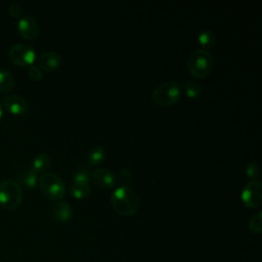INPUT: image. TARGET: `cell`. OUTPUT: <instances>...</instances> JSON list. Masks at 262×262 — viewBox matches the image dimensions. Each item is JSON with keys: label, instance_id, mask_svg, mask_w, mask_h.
Segmentation results:
<instances>
[{"label": "cell", "instance_id": "1", "mask_svg": "<svg viewBox=\"0 0 262 262\" xmlns=\"http://www.w3.org/2000/svg\"><path fill=\"white\" fill-rule=\"evenodd\" d=\"M112 204L118 213L129 216L136 213L139 208L140 200L132 188L121 185L113 191Z\"/></svg>", "mask_w": 262, "mask_h": 262}, {"label": "cell", "instance_id": "2", "mask_svg": "<svg viewBox=\"0 0 262 262\" xmlns=\"http://www.w3.org/2000/svg\"><path fill=\"white\" fill-rule=\"evenodd\" d=\"M214 64V57L207 49H195L187 58V68L196 78L207 76Z\"/></svg>", "mask_w": 262, "mask_h": 262}, {"label": "cell", "instance_id": "3", "mask_svg": "<svg viewBox=\"0 0 262 262\" xmlns=\"http://www.w3.org/2000/svg\"><path fill=\"white\" fill-rule=\"evenodd\" d=\"M23 199V190L18 182L6 179L0 182V205L7 210L18 207Z\"/></svg>", "mask_w": 262, "mask_h": 262}, {"label": "cell", "instance_id": "4", "mask_svg": "<svg viewBox=\"0 0 262 262\" xmlns=\"http://www.w3.org/2000/svg\"><path fill=\"white\" fill-rule=\"evenodd\" d=\"M39 185L44 195L50 200H59L66 193V185L61 178L52 172H45L39 178Z\"/></svg>", "mask_w": 262, "mask_h": 262}, {"label": "cell", "instance_id": "5", "mask_svg": "<svg viewBox=\"0 0 262 262\" xmlns=\"http://www.w3.org/2000/svg\"><path fill=\"white\" fill-rule=\"evenodd\" d=\"M180 96L179 84L175 81L161 83L151 93V99L159 105H170L178 100Z\"/></svg>", "mask_w": 262, "mask_h": 262}, {"label": "cell", "instance_id": "6", "mask_svg": "<svg viewBox=\"0 0 262 262\" xmlns=\"http://www.w3.org/2000/svg\"><path fill=\"white\" fill-rule=\"evenodd\" d=\"M10 59L17 66L32 64L36 57V52L33 46L27 43H15L9 49Z\"/></svg>", "mask_w": 262, "mask_h": 262}, {"label": "cell", "instance_id": "7", "mask_svg": "<svg viewBox=\"0 0 262 262\" xmlns=\"http://www.w3.org/2000/svg\"><path fill=\"white\" fill-rule=\"evenodd\" d=\"M242 199L251 208L259 207L262 203V184L259 180L249 181L243 188Z\"/></svg>", "mask_w": 262, "mask_h": 262}, {"label": "cell", "instance_id": "8", "mask_svg": "<svg viewBox=\"0 0 262 262\" xmlns=\"http://www.w3.org/2000/svg\"><path fill=\"white\" fill-rule=\"evenodd\" d=\"M17 30L23 38L32 40L39 34V25L33 16L25 14L18 18Z\"/></svg>", "mask_w": 262, "mask_h": 262}, {"label": "cell", "instance_id": "9", "mask_svg": "<svg viewBox=\"0 0 262 262\" xmlns=\"http://www.w3.org/2000/svg\"><path fill=\"white\" fill-rule=\"evenodd\" d=\"M5 108L13 115H23L28 110V103L26 99L16 94H9L3 98Z\"/></svg>", "mask_w": 262, "mask_h": 262}, {"label": "cell", "instance_id": "10", "mask_svg": "<svg viewBox=\"0 0 262 262\" xmlns=\"http://www.w3.org/2000/svg\"><path fill=\"white\" fill-rule=\"evenodd\" d=\"M91 177L95 183L104 187H113L116 184L115 174L105 167H99L95 169L91 173Z\"/></svg>", "mask_w": 262, "mask_h": 262}, {"label": "cell", "instance_id": "11", "mask_svg": "<svg viewBox=\"0 0 262 262\" xmlns=\"http://www.w3.org/2000/svg\"><path fill=\"white\" fill-rule=\"evenodd\" d=\"M18 183L28 188H33L38 180V171L33 166H24L17 173Z\"/></svg>", "mask_w": 262, "mask_h": 262}, {"label": "cell", "instance_id": "12", "mask_svg": "<svg viewBox=\"0 0 262 262\" xmlns=\"http://www.w3.org/2000/svg\"><path fill=\"white\" fill-rule=\"evenodd\" d=\"M50 214L54 220L66 222L72 217L71 205L67 201H59L52 206Z\"/></svg>", "mask_w": 262, "mask_h": 262}, {"label": "cell", "instance_id": "13", "mask_svg": "<svg viewBox=\"0 0 262 262\" xmlns=\"http://www.w3.org/2000/svg\"><path fill=\"white\" fill-rule=\"evenodd\" d=\"M39 66L45 71L55 70L60 66L61 58L60 55L53 51L43 52L39 57Z\"/></svg>", "mask_w": 262, "mask_h": 262}, {"label": "cell", "instance_id": "14", "mask_svg": "<svg viewBox=\"0 0 262 262\" xmlns=\"http://www.w3.org/2000/svg\"><path fill=\"white\" fill-rule=\"evenodd\" d=\"M14 77L6 69H0V92H7L14 87Z\"/></svg>", "mask_w": 262, "mask_h": 262}, {"label": "cell", "instance_id": "15", "mask_svg": "<svg viewBox=\"0 0 262 262\" xmlns=\"http://www.w3.org/2000/svg\"><path fill=\"white\" fill-rule=\"evenodd\" d=\"M71 192L79 199L86 198L90 194L91 188L88 182H74L71 185Z\"/></svg>", "mask_w": 262, "mask_h": 262}, {"label": "cell", "instance_id": "16", "mask_svg": "<svg viewBox=\"0 0 262 262\" xmlns=\"http://www.w3.org/2000/svg\"><path fill=\"white\" fill-rule=\"evenodd\" d=\"M104 155H105V150L101 145H94L90 148L88 152L87 161L90 165H96L103 160Z\"/></svg>", "mask_w": 262, "mask_h": 262}, {"label": "cell", "instance_id": "17", "mask_svg": "<svg viewBox=\"0 0 262 262\" xmlns=\"http://www.w3.org/2000/svg\"><path fill=\"white\" fill-rule=\"evenodd\" d=\"M198 40L200 44L205 48H210L215 44V35L210 30H202L198 34Z\"/></svg>", "mask_w": 262, "mask_h": 262}, {"label": "cell", "instance_id": "18", "mask_svg": "<svg viewBox=\"0 0 262 262\" xmlns=\"http://www.w3.org/2000/svg\"><path fill=\"white\" fill-rule=\"evenodd\" d=\"M50 163H51L50 157L47 154L42 152V154H39V155H37L35 157L32 166L37 171H44V170H46L50 166Z\"/></svg>", "mask_w": 262, "mask_h": 262}, {"label": "cell", "instance_id": "19", "mask_svg": "<svg viewBox=\"0 0 262 262\" xmlns=\"http://www.w3.org/2000/svg\"><path fill=\"white\" fill-rule=\"evenodd\" d=\"M183 89H184V92L187 96L189 97H195V96H199L202 92V87L199 83L194 82V81H191V80H188V81H185L184 84H183Z\"/></svg>", "mask_w": 262, "mask_h": 262}, {"label": "cell", "instance_id": "20", "mask_svg": "<svg viewBox=\"0 0 262 262\" xmlns=\"http://www.w3.org/2000/svg\"><path fill=\"white\" fill-rule=\"evenodd\" d=\"M261 222H262V212L258 211L256 212L249 220V228L254 233H261Z\"/></svg>", "mask_w": 262, "mask_h": 262}, {"label": "cell", "instance_id": "21", "mask_svg": "<svg viewBox=\"0 0 262 262\" xmlns=\"http://www.w3.org/2000/svg\"><path fill=\"white\" fill-rule=\"evenodd\" d=\"M246 173L253 180H257V178H259L261 175L259 163L255 160H251L250 162H248V164L246 166Z\"/></svg>", "mask_w": 262, "mask_h": 262}, {"label": "cell", "instance_id": "22", "mask_svg": "<svg viewBox=\"0 0 262 262\" xmlns=\"http://www.w3.org/2000/svg\"><path fill=\"white\" fill-rule=\"evenodd\" d=\"M74 182H88L90 179V172L86 167H79L73 173Z\"/></svg>", "mask_w": 262, "mask_h": 262}, {"label": "cell", "instance_id": "23", "mask_svg": "<svg viewBox=\"0 0 262 262\" xmlns=\"http://www.w3.org/2000/svg\"><path fill=\"white\" fill-rule=\"evenodd\" d=\"M132 178V173L131 171L128 169V168H123L120 170V173H119V180L121 182L122 185H126L130 182Z\"/></svg>", "mask_w": 262, "mask_h": 262}, {"label": "cell", "instance_id": "24", "mask_svg": "<svg viewBox=\"0 0 262 262\" xmlns=\"http://www.w3.org/2000/svg\"><path fill=\"white\" fill-rule=\"evenodd\" d=\"M28 73H29V76L31 77V79H33L35 81H38L42 78V72H41V69L38 66L31 64L29 67Z\"/></svg>", "mask_w": 262, "mask_h": 262}, {"label": "cell", "instance_id": "25", "mask_svg": "<svg viewBox=\"0 0 262 262\" xmlns=\"http://www.w3.org/2000/svg\"><path fill=\"white\" fill-rule=\"evenodd\" d=\"M9 12L15 16V17H20L21 16V13H23V9L20 7V5L16 2H12L10 5H9Z\"/></svg>", "mask_w": 262, "mask_h": 262}, {"label": "cell", "instance_id": "26", "mask_svg": "<svg viewBox=\"0 0 262 262\" xmlns=\"http://www.w3.org/2000/svg\"><path fill=\"white\" fill-rule=\"evenodd\" d=\"M1 117H2V105L0 103V120H1Z\"/></svg>", "mask_w": 262, "mask_h": 262}]
</instances>
